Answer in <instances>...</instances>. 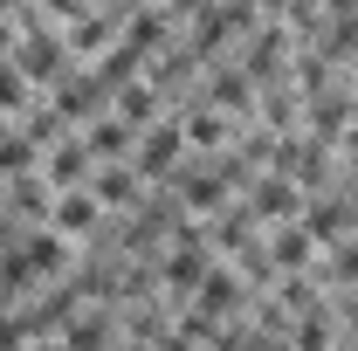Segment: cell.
<instances>
[{"mask_svg": "<svg viewBox=\"0 0 358 351\" xmlns=\"http://www.w3.org/2000/svg\"><path fill=\"white\" fill-rule=\"evenodd\" d=\"M221 131H227L221 117H193V138H200V145H214V138H221Z\"/></svg>", "mask_w": 358, "mask_h": 351, "instance_id": "8fae6325", "label": "cell"}, {"mask_svg": "<svg viewBox=\"0 0 358 351\" xmlns=\"http://www.w3.org/2000/svg\"><path fill=\"white\" fill-rule=\"evenodd\" d=\"M131 193H138V179L131 173H96V207H131Z\"/></svg>", "mask_w": 358, "mask_h": 351, "instance_id": "ba28073f", "label": "cell"}, {"mask_svg": "<svg viewBox=\"0 0 358 351\" xmlns=\"http://www.w3.org/2000/svg\"><path fill=\"white\" fill-rule=\"evenodd\" d=\"M117 117H124V124H152V117H159V96H152V83H124V96H117Z\"/></svg>", "mask_w": 358, "mask_h": 351, "instance_id": "5b68a950", "label": "cell"}, {"mask_svg": "<svg viewBox=\"0 0 358 351\" xmlns=\"http://www.w3.org/2000/svg\"><path fill=\"white\" fill-rule=\"evenodd\" d=\"M42 152H35V138H21V131H0V173H28Z\"/></svg>", "mask_w": 358, "mask_h": 351, "instance_id": "52a82bcc", "label": "cell"}, {"mask_svg": "<svg viewBox=\"0 0 358 351\" xmlns=\"http://www.w3.org/2000/svg\"><path fill=\"white\" fill-rule=\"evenodd\" d=\"M48 220H55V234H83L90 220H96V200H90V193H55Z\"/></svg>", "mask_w": 358, "mask_h": 351, "instance_id": "277c9868", "label": "cell"}, {"mask_svg": "<svg viewBox=\"0 0 358 351\" xmlns=\"http://www.w3.org/2000/svg\"><path fill=\"white\" fill-rule=\"evenodd\" d=\"M7 35H14V28H7V21H0V55H7V48H14V42H7Z\"/></svg>", "mask_w": 358, "mask_h": 351, "instance_id": "7c38bea8", "label": "cell"}, {"mask_svg": "<svg viewBox=\"0 0 358 351\" xmlns=\"http://www.w3.org/2000/svg\"><path fill=\"white\" fill-rule=\"evenodd\" d=\"M324 338H331L324 317H303V324H296V345H303V351H324Z\"/></svg>", "mask_w": 358, "mask_h": 351, "instance_id": "30bf717a", "label": "cell"}, {"mask_svg": "<svg viewBox=\"0 0 358 351\" xmlns=\"http://www.w3.org/2000/svg\"><path fill=\"white\" fill-rule=\"evenodd\" d=\"M179 145H186V138H179V124H152V131H145V145H138V173H166V166L179 159Z\"/></svg>", "mask_w": 358, "mask_h": 351, "instance_id": "6da1fadb", "label": "cell"}, {"mask_svg": "<svg viewBox=\"0 0 358 351\" xmlns=\"http://www.w3.org/2000/svg\"><path fill=\"white\" fill-rule=\"evenodd\" d=\"M0 110H14V117L28 110V76L21 69H0Z\"/></svg>", "mask_w": 358, "mask_h": 351, "instance_id": "9c48e42d", "label": "cell"}, {"mask_svg": "<svg viewBox=\"0 0 358 351\" xmlns=\"http://www.w3.org/2000/svg\"><path fill=\"white\" fill-rule=\"evenodd\" d=\"M345 145H352V166H358V131H352V138H345Z\"/></svg>", "mask_w": 358, "mask_h": 351, "instance_id": "4fadbf2b", "label": "cell"}, {"mask_svg": "<svg viewBox=\"0 0 358 351\" xmlns=\"http://www.w3.org/2000/svg\"><path fill=\"white\" fill-rule=\"evenodd\" d=\"M48 179H55V186H83L90 179V145L83 138H69V145L48 152Z\"/></svg>", "mask_w": 358, "mask_h": 351, "instance_id": "3957f363", "label": "cell"}, {"mask_svg": "<svg viewBox=\"0 0 358 351\" xmlns=\"http://www.w3.org/2000/svg\"><path fill=\"white\" fill-rule=\"evenodd\" d=\"M131 138H138V131L124 124V117H96L83 145H90V159H124V152H131Z\"/></svg>", "mask_w": 358, "mask_h": 351, "instance_id": "7a4b0ae2", "label": "cell"}, {"mask_svg": "<svg viewBox=\"0 0 358 351\" xmlns=\"http://www.w3.org/2000/svg\"><path fill=\"white\" fill-rule=\"evenodd\" d=\"M268 255H275V268H303L310 262V227H282L268 241Z\"/></svg>", "mask_w": 358, "mask_h": 351, "instance_id": "8992f818", "label": "cell"}]
</instances>
